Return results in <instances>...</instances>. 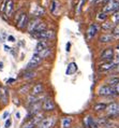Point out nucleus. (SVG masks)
<instances>
[{"instance_id":"nucleus-28","label":"nucleus","mask_w":119,"mask_h":128,"mask_svg":"<svg viewBox=\"0 0 119 128\" xmlns=\"http://www.w3.org/2000/svg\"><path fill=\"white\" fill-rule=\"evenodd\" d=\"M97 18L103 23V22H105V20H107V14H106V13H104V12H100L99 14H98Z\"/></svg>"},{"instance_id":"nucleus-1","label":"nucleus","mask_w":119,"mask_h":128,"mask_svg":"<svg viewBox=\"0 0 119 128\" xmlns=\"http://www.w3.org/2000/svg\"><path fill=\"white\" fill-rule=\"evenodd\" d=\"M33 38L38 39V40H41V41H46V40H51L55 37V32L53 30H44L42 32H33L31 34Z\"/></svg>"},{"instance_id":"nucleus-6","label":"nucleus","mask_w":119,"mask_h":128,"mask_svg":"<svg viewBox=\"0 0 119 128\" xmlns=\"http://www.w3.org/2000/svg\"><path fill=\"white\" fill-rule=\"evenodd\" d=\"M106 116L107 117H112V116H115L119 113V104L117 102H112L106 106Z\"/></svg>"},{"instance_id":"nucleus-18","label":"nucleus","mask_w":119,"mask_h":128,"mask_svg":"<svg viewBox=\"0 0 119 128\" xmlns=\"http://www.w3.org/2000/svg\"><path fill=\"white\" fill-rule=\"evenodd\" d=\"M113 40H114V36L110 34H103L99 38V41L101 43H108V42H112Z\"/></svg>"},{"instance_id":"nucleus-36","label":"nucleus","mask_w":119,"mask_h":128,"mask_svg":"<svg viewBox=\"0 0 119 128\" xmlns=\"http://www.w3.org/2000/svg\"><path fill=\"white\" fill-rule=\"evenodd\" d=\"M9 0H3L2 3H1V6H0V12H4V10H5V6H6V3H8Z\"/></svg>"},{"instance_id":"nucleus-29","label":"nucleus","mask_w":119,"mask_h":128,"mask_svg":"<svg viewBox=\"0 0 119 128\" xmlns=\"http://www.w3.org/2000/svg\"><path fill=\"white\" fill-rule=\"evenodd\" d=\"M34 76H36V72H34V71H28V72L23 74V78L25 80H28V79H32Z\"/></svg>"},{"instance_id":"nucleus-8","label":"nucleus","mask_w":119,"mask_h":128,"mask_svg":"<svg viewBox=\"0 0 119 128\" xmlns=\"http://www.w3.org/2000/svg\"><path fill=\"white\" fill-rule=\"evenodd\" d=\"M41 62H42V58L40 57V55L37 54V53H34L33 56L31 57V59L29 60V62H28V65H27V70L36 68V67H38L40 65Z\"/></svg>"},{"instance_id":"nucleus-12","label":"nucleus","mask_w":119,"mask_h":128,"mask_svg":"<svg viewBox=\"0 0 119 128\" xmlns=\"http://www.w3.org/2000/svg\"><path fill=\"white\" fill-rule=\"evenodd\" d=\"M41 23V20L39 18V17H34V18H32L31 20H29L28 22V25H27V30L29 34H32L34 29L38 27V25H39Z\"/></svg>"},{"instance_id":"nucleus-11","label":"nucleus","mask_w":119,"mask_h":128,"mask_svg":"<svg viewBox=\"0 0 119 128\" xmlns=\"http://www.w3.org/2000/svg\"><path fill=\"white\" fill-rule=\"evenodd\" d=\"M114 67H115V64L113 62H102L101 65H99L98 71H99V72H107V71L113 70Z\"/></svg>"},{"instance_id":"nucleus-22","label":"nucleus","mask_w":119,"mask_h":128,"mask_svg":"<svg viewBox=\"0 0 119 128\" xmlns=\"http://www.w3.org/2000/svg\"><path fill=\"white\" fill-rule=\"evenodd\" d=\"M106 83L112 87H116V85L119 83V76H111L110 79H107Z\"/></svg>"},{"instance_id":"nucleus-35","label":"nucleus","mask_w":119,"mask_h":128,"mask_svg":"<svg viewBox=\"0 0 119 128\" xmlns=\"http://www.w3.org/2000/svg\"><path fill=\"white\" fill-rule=\"evenodd\" d=\"M113 34L114 36H118L119 37V24H117V25H115V27L113 28Z\"/></svg>"},{"instance_id":"nucleus-5","label":"nucleus","mask_w":119,"mask_h":128,"mask_svg":"<svg viewBox=\"0 0 119 128\" xmlns=\"http://www.w3.org/2000/svg\"><path fill=\"white\" fill-rule=\"evenodd\" d=\"M56 118L55 116H47L42 120V122L38 125V128H53L55 125Z\"/></svg>"},{"instance_id":"nucleus-26","label":"nucleus","mask_w":119,"mask_h":128,"mask_svg":"<svg viewBox=\"0 0 119 128\" xmlns=\"http://www.w3.org/2000/svg\"><path fill=\"white\" fill-rule=\"evenodd\" d=\"M44 14H45L44 8H42V6H38L37 9H36V11H34V15H36L37 17H40V16H42V15H44Z\"/></svg>"},{"instance_id":"nucleus-4","label":"nucleus","mask_w":119,"mask_h":128,"mask_svg":"<svg viewBox=\"0 0 119 128\" xmlns=\"http://www.w3.org/2000/svg\"><path fill=\"white\" fill-rule=\"evenodd\" d=\"M114 59V48H107L101 53L100 55V60L102 62H112Z\"/></svg>"},{"instance_id":"nucleus-13","label":"nucleus","mask_w":119,"mask_h":128,"mask_svg":"<svg viewBox=\"0 0 119 128\" xmlns=\"http://www.w3.org/2000/svg\"><path fill=\"white\" fill-rule=\"evenodd\" d=\"M98 32V26L97 24H90L88 29H87V37H88V39H92L94 36H96V34Z\"/></svg>"},{"instance_id":"nucleus-49","label":"nucleus","mask_w":119,"mask_h":128,"mask_svg":"<svg viewBox=\"0 0 119 128\" xmlns=\"http://www.w3.org/2000/svg\"><path fill=\"white\" fill-rule=\"evenodd\" d=\"M116 48H117V51H119V44H117V46H116Z\"/></svg>"},{"instance_id":"nucleus-40","label":"nucleus","mask_w":119,"mask_h":128,"mask_svg":"<svg viewBox=\"0 0 119 128\" xmlns=\"http://www.w3.org/2000/svg\"><path fill=\"white\" fill-rule=\"evenodd\" d=\"M112 71H113V72H117V73H119V65H116V66H115V67H114V69L112 70Z\"/></svg>"},{"instance_id":"nucleus-27","label":"nucleus","mask_w":119,"mask_h":128,"mask_svg":"<svg viewBox=\"0 0 119 128\" xmlns=\"http://www.w3.org/2000/svg\"><path fill=\"white\" fill-rule=\"evenodd\" d=\"M112 22H113L115 25L119 24V10L113 13V15H112Z\"/></svg>"},{"instance_id":"nucleus-9","label":"nucleus","mask_w":119,"mask_h":128,"mask_svg":"<svg viewBox=\"0 0 119 128\" xmlns=\"http://www.w3.org/2000/svg\"><path fill=\"white\" fill-rule=\"evenodd\" d=\"M42 109V104L40 101L36 102V104L29 106V114H28V117H29V120L31 118L32 116H34L36 114L40 112V110Z\"/></svg>"},{"instance_id":"nucleus-23","label":"nucleus","mask_w":119,"mask_h":128,"mask_svg":"<svg viewBox=\"0 0 119 128\" xmlns=\"http://www.w3.org/2000/svg\"><path fill=\"white\" fill-rule=\"evenodd\" d=\"M115 27V24L112 20H105L102 23V29L103 30H113V28Z\"/></svg>"},{"instance_id":"nucleus-31","label":"nucleus","mask_w":119,"mask_h":128,"mask_svg":"<svg viewBox=\"0 0 119 128\" xmlns=\"http://www.w3.org/2000/svg\"><path fill=\"white\" fill-rule=\"evenodd\" d=\"M50 53H51V48H45L44 51H42L41 53H39V55H40V57L43 59V58H45V57H47V56L50 55Z\"/></svg>"},{"instance_id":"nucleus-46","label":"nucleus","mask_w":119,"mask_h":128,"mask_svg":"<svg viewBox=\"0 0 119 128\" xmlns=\"http://www.w3.org/2000/svg\"><path fill=\"white\" fill-rule=\"evenodd\" d=\"M2 39H3V40H4V39H5V32H4V31H3V32H2Z\"/></svg>"},{"instance_id":"nucleus-39","label":"nucleus","mask_w":119,"mask_h":128,"mask_svg":"<svg viewBox=\"0 0 119 128\" xmlns=\"http://www.w3.org/2000/svg\"><path fill=\"white\" fill-rule=\"evenodd\" d=\"M9 115H10V113H9L8 111H5V112L2 114V118H3V120H6V118H8V116H9Z\"/></svg>"},{"instance_id":"nucleus-45","label":"nucleus","mask_w":119,"mask_h":128,"mask_svg":"<svg viewBox=\"0 0 119 128\" xmlns=\"http://www.w3.org/2000/svg\"><path fill=\"white\" fill-rule=\"evenodd\" d=\"M14 81H15V80H14V79H9V80H8V83H9V84H12V83H13V82H14Z\"/></svg>"},{"instance_id":"nucleus-7","label":"nucleus","mask_w":119,"mask_h":128,"mask_svg":"<svg viewBox=\"0 0 119 128\" xmlns=\"http://www.w3.org/2000/svg\"><path fill=\"white\" fill-rule=\"evenodd\" d=\"M42 110L45 112H52L55 110V102L52 98H45L42 104Z\"/></svg>"},{"instance_id":"nucleus-30","label":"nucleus","mask_w":119,"mask_h":128,"mask_svg":"<svg viewBox=\"0 0 119 128\" xmlns=\"http://www.w3.org/2000/svg\"><path fill=\"white\" fill-rule=\"evenodd\" d=\"M58 6H59V2L57 1V0H53L51 3V12L52 13H55L56 12V9L58 8Z\"/></svg>"},{"instance_id":"nucleus-17","label":"nucleus","mask_w":119,"mask_h":128,"mask_svg":"<svg viewBox=\"0 0 119 128\" xmlns=\"http://www.w3.org/2000/svg\"><path fill=\"white\" fill-rule=\"evenodd\" d=\"M94 122V120H93V117L91 115H86V116H84V118H83V125H84V128H90L91 127V125L93 124Z\"/></svg>"},{"instance_id":"nucleus-42","label":"nucleus","mask_w":119,"mask_h":128,"mask_svg":"<svg viewBox=\"0 0 119 128\" xmlns=\"http://www.w3.org/2000/svg\"><path fill=\"white\" fill-rule=\"evenodd\" d=\"M115 90H116V94L119 95V83L116 85V87H115Z\"/></svg>"},{"instance_id":"nucleus-34","label":"nucleus","mask_w":119,"mask_h":128,"mask_svg":"<svg viewBox=\"0 0 119 128\" xmlns=\"http://www.w3.org/2000/svg\"><path fill=\"white\" fill-rule=\"evenodd\" d=\"M86 0H79V3H78V6H77V8H76V13L79 14L80 12H82V8H83V6H84V3H85Z\"/></svg>"},{"instance_id":"nucleus-14","label":"nucleus","mask_w":119,"mask_h":128,"mask_svg":"<svg viewBox=\"0 0 119 128\" xmlns=\"http://www.w3.org/2000/svg\"><path fill=\"white\" fill-rule=\"evenodd\" d=\"M43 90H44L43 84L39 82V83H37L36 85H33V87L31 88V95L32 96H38V95L43 93Z\"/></svg>"},{"instance_id":"nucleus-24","label":"nucleus","mask_w":119,"mask_h":128,"mask_svg":"<svg viewBox=\"0 0 119 128\" xmlns=\"http://www.w3.org/2000/svg\"><path fill=\"white\" fill-rule=\"evenodd\" d=\"M106 104H102V102H100V104H96L93 106V111L96 112H102V111H105L106 110Z\"/></svg>"},{"instance_id":"nucleus-25","label":"nucleus","mask_w":119,"mask_h":128,"mask_svg":"<svg viewBox=\"0 0 119 128\" xmlns=\"http://www.w3.org/2000/svg\"><path fill=\"white\" fill-rule=\"evenodd\" d=\"M46 28H47L46 24H45L44 22H41L39 25H38V27L36 28V29H34L33 32H42V31L46 30ZM33 32H32V34H33Z\"/></svg>"},{"instance_id":"nucleus-33","label":"nucleus","mask_w":119,"mask_h":128,"mask_svg":"<svg viewBox=\"0 0 119 128\" xmlns=\"http://www.w3.org/2000/svg\"><path fill=\"white\" fill-rule=\"evenodd\" d=\"M29 87H30V84H26V85H23L22 87L18 90V92L20 94H24V93H27L28 90H29Z\"/></svg>"},{"instance_id":"nucleus-37","label":"nucleus","mask_w":119,"mask_h":128,"mask_svg":"<svg viewBox=\"0 0 119 128\" xmlns=\"http://www.w3.org/2000/svg\"><path fill=\"white\" fill-rule=\"evenodd\" d=\"M114 64H115V66L116 65H119V56H116V57H114V59L112 60Z\"/></svg>"},{"instance_id":"nucleus-16","label":"nucleus","mask_w":119,"mask_h":128,"mask_svg":"<svg viewBox=\"0 0 119 128\" xmlns=\"http://www.w3.org/2000/svg\"><path fill=\"white\" fill-rule=\"evenodd\" d=\"M72 117L71 116H64L61 118V122H60V128H70L72 125Z\"/></svg>"},{"instance_id":"nucleus-47","label":"nucleus","mask_w":119,"mask_h":128,"mask_svg":"<svg viewBox=\"0 0 119 128\" xmlns=\"http://www.w3.org/2000/svg\"><path fill=\"white\" fill-rule=\"evenodd\" d=\"M3 69V62H0V70Z\"/></svg>"},{"instance_id":"nucleus-38","label":"nucleus","mask_w":119,"mask_h":128,"mask_svg":"<svg viewBox=\"0 0 119 128\" xmlns=\"http://www.w3.org/2000/svg\"><path fill=\"white\" fill-rule=\"evenodd\" d=\"M11 124H12L11 120H6V122H5V124H4V127H5V128H9L10 126H11Z\"/></svg>"},{"instance_id":"nucleus-48","label":"nucleus","mask_w":119,"mask_h":128,"mask_svg":"<svg viewBox=\"0 0 119 128\" xmlns=\"http://www.w3.org/2000/svg\"><path fill=\"white\" fill-rule=\"evenodd\" d=\"M16 117H17V118H20V114H19V112H17V113H16Z\"/></svg>"},{"instance_id":"nucleus-51","label":"nucleus","mask_w":119,"mask_h":128,"mask_svg":"<svg viewBox=\"0 0 119 128\" xmlns=\"http://www.w3.org/2000/svg\"><path fill=\"white\" fill-rule=\"evenodd\" d=\"M107 1H110V0H106V2H107Z\"/></svg>"},{"instance_id":"nucleus-19","label":"nucleus","mask_w":119,"mask_h":128,"mask_svg":"<svg viewBox=\"0 0 119 128\" xmlns=\"http://www.w3.org/2000/svg\"><path fill=\"white\" fill-rule=\"evenodd\" d=\"M13 9H14V1L13 0H9L8 3H6L5 10H4L5 15L6 16H11L12 13H13Z\"/></svg>"},{"instance_id":"nucleus-10","label":"nucleus","mask_w":119,"mask_h":128,"mask_svg":"<svg viewBox=\"0 0 119 128\" xmlns=\"http://www.w3.org/2000/svg\"><path fill=\"white\" fill-rule=\"evenodd\" d=\"M28 15L27 13H22V15L19 16V18L16 22V27L18 29H25V27L28 25Z\"/></svg>"},{"instance_id":"nucleus-20","label":"nucleus","mask_w":119,"mask_h":128,"mask_svg":"<svg viewBox=\"0 0 119 128\" xmlns=\"http://www.w3.org/2000/svg\"><path fill=\"white\" fill-rule=\"evenodd\" d=\"M45 48H47V42L46 41H39L36 46V51H34V53H37V54H39V53H41L42 51H44Z\"/></svg>"},{"instance_id":"nucleus-3","label":"nucleus","mask_w":119,"mask_h":128,"mask_svg":"<svg viewBox=\"0 0 119 128\" xmlns=\"http://www.w3.org/2000/svg\"><path fill=\"white\" fill-rule=\"evenodd\" d=\"M119 10V3L116 2L115 0H110L105 3V6H103V12L104 13H114Z\"/></svg>"},{"instance_id":"nucleus-50","label":"nucleus","mask_w":119,"mask_h":128,"mask_svg":"<svg viewBox=\"0 0 119 128\" xmlns=\"http://www.w3.org/2000/svg\"><path fill=\"white\" fill-rule=\"evenodd\" d=\"M115 1H116V2H118V3H119V0H115Z\"/></svg>"},{"instance_id":"nucleus-15","label":"nucleus","mask_w":119,"mask_h":128,"mask_svg":"<svg viewBox=\"0 0 119 128\" xmlns=\"http://www.w3.org/2000/svg\"><path fill=\"white\" fill-rule=\"evenodd\" d=\"M76 71H77V65H76V62H72L69 64L68 67H66L65 74H66V76H73Z\"/></svg>"},{"instance_id":"nucleus-44","label":"nucleus","mask_w":119,"mask_h":128,"mask_svg":"<svg viewBox=\"0 0 119 128\" xmlns=\"http://www.w3.org/2000/svg\"><path fill=\"white\" fill-rule=\"evenodd\" d=\"M4 50H5L6 52H9V51H11V48H9L8 45H4Z\"/></svg>"},{"instance_id":"nucleus-21","label":"nucleus","mask_w":119,"mask_h":128,"mask_svg":"<svg viewBox=\"0 0 119 128\" xmlns=\"http://www.w3.org/2000/svg\"><path fill=\"white\" fill-rule=\"evenodd\" d=\"M0 101L3 104L8 102V93L4 87H0Z\"/></svg>"},{"instance_id":"nucleus-2","label":"nucleus","mask_w":119,"mask_h":128,"mask_svg":"<svg viewBox=\"0 0 119 128\" xmlns=\"http://www.w3.org/2000/svg\"><path fill=\"white\" fill-rule=\"evenodd\" d=\"M98 95L107 97V96H114V95H117V94H116V90H115L114 87H112V86H110V85L106 84V85H102V86L99 88Z\"/></svg>"},{"instance_id":"nucleus-32","label":"nucleus","mask_w":119,"mask_h":128,"mask_svg":"<svg viewBox=\"0 0 119 128\" xmlns=\"http://www.w3.org/2000/svg\"><path fill=\"white\" fill-rule=\"evenodd\" d=\"M22 128H36V125H34V124L31 122L30 120H28L27 122L22 126Z\"/></svg>"},{"instance_id":"nucleus-43","label":"nucleus","mask_w":119,"mask_h":128,"mask_svg":"<svg viewBox=\"0 0 119 128\" xmlns=\"http://www.w3.org/2000/svg\"><path fill=\"white\" fill-rule=\"evenodd\" d=\"M70 46H71V43H70V42H68V43H66V52H69L70 51Z\"/></svg>"},{"instance_id":"nucleus-41","label":"nucleus","mask_w":119,"mask_h":128,"mask_svg":"<svg viewBox=\"0 0 119 128\" xmlns=\"http://www.w3.org/2000/svg\"><path fill=\"white\" fill-rule=\"evenodd\" d=\"M8 41L9 42H15V38H14L13 36H9V37H8Z\"/></svg>"}]
</instances>
